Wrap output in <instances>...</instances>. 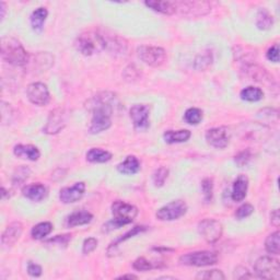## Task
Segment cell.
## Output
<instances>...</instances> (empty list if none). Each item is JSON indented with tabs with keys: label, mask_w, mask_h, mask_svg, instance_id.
Instances as JSON below:
<instances>
[{
	"label": "cell",
	"mask_w": 280,
	"mask_h": 280,
	"mask_svg": "<svg viewBox=\"0 0 280 280\" xmlns=\"http://www.w3.org/2000/svg\"><path fill=\"white\" fill-rule=\"evenodd\" d=\"M116 102L115 94L112 92H101L89 101V109L92 112V120L89 132L92 135L107 130L112 125L114 104Z\"/></svg>",
	"instance_id": "cell-1"
},
{
	"label": "cell",
	"mask_w": 280,
	"mask_h": 280,
	"mask_svg": "<svg viewBox=\"0 0 280 280\" xmlns=\"http://www.w3.org/2000/svg\"><path fill=\"white\" fill-rule=\"evenodd\" d=\"M0 54H2V58L6 63L16 66V67H23L30 60L29 53L22 46V44L18 40L9 38V36L2 39Z\"/></svg>",
	"instance_id": "cell-2"
},
{
	"label": "cell",
	"mask_w": 280,
	"mask_h": 280,
	"mask_svg": "<svg viewBox=\"0 0 280 280\" xmlns=\"http://www.w3.org/2000/svg\"><path fill=\"white\" fill-rule=\"evenodd\" d=\"M112 215L113 219L108 221L104 226L105 231L114 229H120L121 227L131 223L134 219L138 216V209L134 205L127 204L122 201H116L112 204Z\"/></svg>",
	"instance_id": "cell-3"
},
{
	"label": "cell",
	"mask_w": 280,
	"mask_h": 280,
	"mask_svg": "<svg viewBox=\"0 0 280 280\" xmlns=\"http://www.w3.org/2000/svg\"><path fill=\"white\" fill-rule=\"evenodd\" d=\"M75 47L82 55L91 56L105 49V35L92 31L82 33L76 39Z\"/></svg>",
	"instance_id": "cell-4"
},
{
	"label": "cell",
	"mask_w": 280,
	"mask_h": 280,
	"mask_svg": "<svg viewBox=\"0 0 280 280\" xmlns=\"http://www.w3.org/2000/svg\"><path fill=\"white\" fill-rule=\"evenodd\" d=\"M254 271L256 276L262 279H275L280 278V265L279 262L270 256H262L254 264Z\"/></svg>",
	"instance_id": "cell-5"
},
{
	"label": "cell",
	"mask_w": 280,
	"mask_h": 280,
	"mask_svg": "<svg viewBox=\"0 0 280 280\" xmlns=\"http://www.w3.org/2000/svg\"><path fill=\"white\" fill-rule=\"evenodd\" d=\"M218 262V255L210 250H200V252H193L184 254L180 257V263L186 266L205 267L215 265Z\"/></svg>",
	"instance_id": "cell-6"
},
{
	"label": "cell",
	"mask_w": 280,
	"mask_h": 280,
	"mask_svg": "<svg viewBox=\"0 0 280 280\" xmlns=\"http://www.w3.org/2000/svg\"><path fill=\"white\" fill-rule=\"evenodd\" d=\"M137 54L140 61L151 67H160L166 61V51L158 46H140Z\"/></svg>",
	"instance_id": "cell-7"
},
{
	"label": "cell",
	"mask_w": 280,
	"mask_h": 280,
	"mask_svg": "<svg viewBox=\"0 0 280 280\" xmlns=\"http://www.w3.org/2000/svg\"><path fill=\"white\" fill-rule=\"evenodd\" d=\"M198 232L206 242L213 244L222 237L223 227L215 219H204L198 225Z\"/></svg>",
	"instance_id": "cell-8"
},
{
	"label": "cell",
	"mask_w": 280,
	"mask_h": 280,
	"mask_svg": "<svg viewBox=\"0 0 280 280\" xmlns=\"http://www.w3.org/2000/svg\"><path fill=\"white\" fill-rule=\"evenodd\" d=\"M187 211V205L184 201L178 200L169 203L167 205L161 207L157 213L156 217L160 221H174L178 220L181 217L185 215Z\"/></svg>",
	"instance_id": "cell-9"
},
{
	"label": "cell",
	"mask_w": 280,
	"mask_h": 280,
	"mask_svg": "<svg viewBox=\"0 0 280 280\" xmlns=\"http://www.w3.org/2000/svg\"><path fill=\"white\" fill-rule=\"evenodd\" d=\"M68 121V114L65 108L58 107L51 110L47 119L45 127H44V132L47 135H56L61 132Z\"/></svg>",
	"instance_id": "cell-10"
},
{
	"label": "cell",
	"mask_w": 280,
	"mask_h": 280,
	"mask_svg": "<svg viewBox=\"0 0 280 280\" xmlns=\"http://www.w3.org/2000/svg\"><path fill=\"white\" fill-rule=\"evenodd\" d=\"M174 5L176 11L189 17L206 16L211 11V5L206 2H176Z\"/></svg>",
	"instance_id": "cell-11"
},
{
	"label": "cell",
	"mask_w": 280,
	"mask_h": 280,
	"mask_svg": "<svg viewBox=\"0 0 280 280\" xmlns=\"http://www.w3.org/2000/svg\"><path fill=\"white\" fill-rule=\"evenodd\" d=\"M129 116L137 130H147L150 126V107L147 104H135L129 110Z\"/></svg>",
	"instance_id": "cell-12"
},
{
	"label": "cell",
	"mask_w": 280,
	"mask_h": 280,
	"mask_svg": "<svg viewBox=\"0 0 280 280\" xmlns=\"http://www.w3.org/2000/svg\"><path fill=\"white\" fill-rule=\"evenodd\" d=\"M26 97L31 103L39 106L48 104L50 100L48 88L42 82H34L29 86L26 88Z\"/></svg>",
	"instance_id": "cell-13"
},
{
	"label": "cell",
	"mask_w": 280,
	"mask_h": 280,
	"mask_svg": "<svg viewBox=\"0 0 280 280\" xmlns=\"http://www.w3.org/2000/svg\"><path fill=\"white\" fill-rule=\"evenodd\" d=\"M206 140L216 149H225L230 143V131L227 127H215L206 131Z\"/></svg>",
	"instance_id": "cell-14"
},
{
	"label": "cell",
	"mask_w": 280,
	"mask_h": 280,
	"mask_svg": "<svg viewBox=\"0 0 280 280\" xmlns=\"http://www.w3.org/2000/svg\"><path fill=\"white\" fill-rule=\"evenodd\" d=\"M86 184L83 182L75 183L70 187H64L60 191V200L64 204H73L83 197Z\"/></svg>",
	"instance_id": "cell-15"
},
{
	"label": "cell",
	"mask_w": 280,
	"mask_h": 280,
	"mask_svg": "<svg viewBox=\"0 0 280 280\" xmlns=\"http://www.w3.org/2000/svg\"><path fill=\"white\" fill-rule=\"evenodd\" d=\"M22 232H23V226L19 221L10 223L6 228V230L2 235L3 245L10 247L13 244H16V242L20 239Z\"/></svg>",
	"instance_id": "cell-16"
},
{
	"label": "cell",
	"mask_w": 280,
	"mask_h": 280,
	"mask_svg": "<svg viewBox=\"0 0 280 280\" xmlns=\"http://www.w3.org/2000/svg\"><path fill=\"white\" fill-rule=\"evenodd\" d=\"M22 195L27 198L29 201L40 203L46 198L47 188L41 183L30 184V185H26L22 188Z\"/></svg>",
	"instance_id": "cell-17"
},
{
	"label": "cell",
	"mask_w": 280,
	"mask_h": 280,
	"mask_svg": "<svg viewBox=\"0 0 280 280\" xmlns=\"http://www.w3.org/2000/svg\"><path fill=\"white\" fill-rule=\"evenodd\" d=\"M247 188H248L247 176L244 174L239 175L237 180H235L233 183L232 193H231L232 201L237 202V203L244 201L246 197V194H247Z\"/></svg>",
	"instance_id": "cell-18"
},
{
	"label": "cell",
	"mask_w": 280,
	"mask_h": 280,
	"mask_svg": "<svg viewBox=\"0 0 280 280\" xmlns=\"http://www.w3.org/2000/svg\"><path fill=\"white\" fill-rule=\"evenodd\" d=\"M105 49L115 56H122L127 51V42L117 35L105 36Z\"/></svg>",
	"instance_id": "cell-19"
},
{
	"label": "cell",
	"mask_w": 280,
	"mask_h": 280,
	"mask_svg": "<svg viewBox=\"0 0 280 280\" xmlns=\"http://www.w3.org/2000/svg\"><path fill=\"white\" fill-rule=\"evenodd\" d=\"M13 153L18 158L30 161H36L41 157L39 148L33 145H17L13 148Z\"/></svg>",
	"instance_id": "cell-20"
},
{
	"label": "cell",
	"mask_w": 280,
	"mask_h": 280,
	"mask_svg": "<svg viewBox=\"0 0 280 280\" xmlns=\"http://www.w3.org/2000/svg\"><path fill=\"white\" fill-rule=\"evenodd\" d=\"M92 219H93V215L89 211L79 210V211L72 212L71 215L67 217V219H66V225H67V227L69 228L85 226L90 223Z\"/></svg>",
	"instance_id": "cell-21"
},
{
	"label": "cell",
	"mask_w": 280,
	"mask_h": 280,
	"mask_svg": "<svg viewBox=\"0 0 280 280\" xmlns=\"http://www.w3.org/2000/svg\"><path fill=\"white\" fill-rule=\"evenodd\" d=\"M145 5L151 10L165 14V16H172L176 12L174 3L171 2H157V0H148L145 2Z\"/></svg>",
	"instance_id": "cell-22"
},
{
	"label": "cell",
	"mask_w": 280,
	"mask_h": 280,
	"mask_svg": "<svg viewBox=\"0 0 280 280\" xmlns=\"http://www.w3.org/2000/svg\"><path fill=\"white\" fill-rule=\"evenodd\" d=\"M117 171L125 175H134L140 171V161L135 156H128L117 165Z\"/></svg>",
	"instance_id": "cell-23"
},
{
	"label": "cell",
	"mask_w": 280,
	"mask_h": 280,
	"mask_svg": "<svg viewBox=\"0 0 280 280\" xmlns=\"http://www.w3.org/2000/svg\"><path fill=\"white\" fill-rule=\"evenodd\" d=\"M191 134L187 129L181 130H167L163 134V139L166 144H180L185 143L190 138Z\"/></svg>",
	"instance_id": "cell-24"
},
{
	"label": "cell",
	"mask_w": 280,
	"mask_h": 280,
	"mask_svg": "<svg viewBox=\"0 0 280 280\" xmlns=\"http://www.w3.org/2000/svg\"><path fill=\"white\" fill-rule=\"evenodd\" d=\"M243 69H244V71L247 73V76H249L255 81H259V82H265L266 80H269V81L272 80V79H270V76L268 75L266 69L259 67V66H256V65L245 64Z\"/></svg>",
	"instance_id": "cell-25"
},
{
	"label": "cell",
	"mask_w": 280,
	"mask_h": 280,
	"mask_svg": "<svg viewBox=\"0 0 280 280\" xmlns=\"http://www.w3.org/2000/svg\"><path fill=\"white\" fill-rule=\"evenodd\" d=\"M47 16H48V11L46 8H44V7L35 9L32 12L31 17H30V21H31V25H32L34 31L41 32L43 30V26H44V23H45Z\"/></svg>",
	"instance_id": "cell-26"
},
{
	"label": "cell",
	"mask_w": 280,
	"mask_h": 280,
	"mask_svg": "<svg viewBox=\"0 0 280 280\" xmlns=\"http://www.w3.org/2000/svg\"><path fill=\"white\" fill-rule=\"evenodd\" d=\"M87 160L92 163H105L112 159V153L101 148H92L87 152Z\"/></svg>",
	"instance_id": "cell-27"
},
{
	"label": "cell",
	"mask_w": 280,
	"mask_h": 280,
	"mask_svg": "<svg viewBox=\"0 0 280 280\" xmlns=\"http://www.w3.org/2000/svg\"><path fill=\"white\" fill-rule=\"evenodd\" d=\"M272 25H274V17L271 16L270 12L265 8L260 9L256 16V26L260 30L266 31L271 29Z\"/></svg>",
	"instance_id": "cell-28"
},
{
	"label": "cell",
	"mask_w": 280,
	"mask_h": 280,
	"mask_svg": "<svg viewBox=\"0 0 280 280\" xmlns=\"http://www.w3.org/2000/svg\"><path fill=\"white\" fill-rule=\"evenodd\" d=\"M240 97L243 101L257 102V101H261L264 98V92L262 89H260V88L247 87L241 91Z\"/></svg>",
	"instance_id": "cell-29"
},
{
	"label": "cell",
	"mask_w": 280,
	"mask_h": 280,
	"mask_svg": "<svg viewBox=\"0 0 280 280\" xmlns=\"http://www.w3.org/2000/svg\"><path fill=\"white\" fill-rule=\"evenodd\" d=\"M265 248H266L267 253L278 255L280 252V233L276 231L274 233L269 234L266 241H265Z\"/></svg>",
	"instance_id": "cell-30"
},
{
	"label": "cell",
	"mask_w": 280,
	"mask_h": 280,
	"mask_svg": "<svg viewBox=\"0 0 280 280\" xmlns=\"http://www.w3.org/2000/svg\"><path fill=\"white\" fill-rule=\"evenodd\" d=\"M53 231V225L50 222H41L34 226L31 230L32 238L35 240H42Z\"/></svg>",
	"instance_id": "cell-31"
},
{
	"label": "cell",
	"mask_w": 280,
	"mask_h": 280,
	"mask_svg": "<svg viewBox=\"0 0 280 280\" xmlns=\"http://www.w3.org/2000/svg\"><path fill=\"white\" fill-rule=\"evenodd\" d=\"M257 119L260 120L262 124H267V123H278V110L275 108H264L261 109L259 113H257Z\"/></svg>",
	"instance_id": "cell-32"
},
{
	"label": "cell",
	"mask_w": 280,
	"mask_h": 280,
	"mask_svg": "<svg viewBox=\"0 0 280 280\" xmlns=\"http://www.w3.org/2000/svg\"><path fill=\"white\" fill-rule=\"evenodd\" d=\"M31 175V170L27 166H19L16 171L13 173L12 176V183L13 185H21V184H23L29 178H30Z\"/></svg>",
	"instance_id": "cell-33"
},
{
	"label": "cell",
	"mask_w": 280,
	"mask_h": 280,
	"mask_svg": "<svg viewBox=\"0 0 280 280\" xmlns=\"http://www.w3.org/2000/svg\"><path fill=\"white\" fill-rule=\"evenodd\" d=\"M203 110L197 107H190L188 108L185 114H184V120L189 125H197L200 124L203 120Z\"/></svg>",
	"instance_id": "cell-34"
},
{
	"label": "cell",
	"mask_w": 280,
	"mask_h": 280,
	"mask_svg": "<svg viewBox=\"0 0 280 280\" xmlns=\"http://www.w3.org/2000/svg\"><path fill=\"white\" fill-rule=\"evenodd\" d=\"M169 176V170L164 166L159 167L158 170L154 171L152 175V182L156 187H161L164 185V183Z\"/></svg>",
	"instance_id": "cell-35"
},
{
	"label": "cell",
	"mask_w": 280,
	"mask_h": 280,
	"mask_svg": "<svg viewBox=\"0 0 280 280\" xmlns=\"http://www.w3.org/2000/svg\"><path fill=\"white\" fill-rule=\"evenodd\" d=\"M197 279H215V280H223L226 276L223 272L219 269H211V270H205L200 271L196 276Z\"/></svg>",
	"instance_id": "cell-36"
},
{
	"label": "cell",
	"mask_w": 280,
	"mask_h": 280,
	"mask_svg": "<svg viewBox=\"0 0 280 280\" xmlns=\"http://www.w3.org/2000/svg\"><path fill=\"white\" fill-rule=\"evenodd\" d=\"M202 191L206 203H210L213 196V182L211 179H205L202 182Z\"/></svg>",
	"instance_id": "cell-37"
},
{
	"label": "cell",
	"mask_w": 280,
	"mask_h": 280,
	"mask_svg": "<svg viewBox=\"0 0 280 280\" xmlns=\"http://www.w3.org/2000/svg\"><path fill=\"white\" fill-rule=\"evenodd\" d=\"M212 63V56L209 53H205L198 56L195 61V67L198 70H205L208 67H210V65Z\"/></svg>",
	"instance_id": "cell-38"
},
{
	"label": "cell",
	"mask_w": 280,
	"mask_h": 280,
	"mask_svg": "<svg viewBox=\"0 0 280 280\" xmlns=\"http://www.w3.org/2000/svg\"><path fill=\"white\" fill-rule=\"evenodd\" d=\"M147 230V227H144V226H136L132 228L131 230H129L128 232L125 233L124 235H122V238H120L117 241H115V243H113L112 245H110L109 247H113V246H116L117 244H119V243L123 242V241H126L132 237H135V235L139 234V233H142V232H145Z\"/></svg>",
	"instance_id": "cell-39"
},
{
	"label": "cell",
	"mask_w": 280,
	"mask_h": 280,
	"mask_svg": "<svg viewBox=\"0 0 280 280\" xmlns=\"http://www.w3.org/2000/svg\"><path fill=\"white\" fill-rule=\"evenodd\" d=\"M254 212V207L250 204H243L242 206L237 209L235 211V217L239 220L245 219L247 217H249L252 213Z\"/></svg>",
	"instance_id": "cell-40"
},
{
	"label": "cell",
	"mask_w": 280,
	"mask_h": 280,
	"mask_svg": "<svg viewBox=\"0 0 280 280\" xmlns=\"http://www.w3.org/2000/svg\"><path fill=\"white\" fill-rule=\"evenodd\" d=\"M250 159H252V152H250L248 149L241 151L240 153H238L237 156L234 157L235 163H237L240 167L248 164V162L250 161Z\"/></svg>",
	"instance_id": "cell-41"
},
{
	"label": "cell",
	"mask_w": 280,
	"mask_h": 280,
	"mask_svg": "<svg viewBox=\"0 0 280 280\" xmlns=\"http://www.w3.org/2000/svg\"><path fill=\"white\" fill-rule=\"evenodd\" d=\"M132 267H134V269L138 270V271H147V270H150L152 268H154L153 264L151 262H149L148 260H146L145 257H139V259H137L134 264H132Z\"/></svg>",
	"instance_id": "cell-42"
},
{
	"label": "cell",
	"mask_w": 280,
	"mask_h": 280,
	"mask_svg": "<svg viewBox=\"0 0 280 280\" xmlns=\"http://www.w3.org/2000/svg\"><path fill=\"white\" fill-rule=\"evenodd\" d=\"M97 247H98V240L97 239H94V238L86 239L83 242V245H82V253L85 255H88V254L92 253Z\"/></svg>",
	"instance_id": "cell-43"
},
{
	"label": "cell",
	"mask_w": 280,
	"mask_h": 280,
	"mask_svg": "<svg viewBox=\"0 0 280 280\" xmlns=\"http://www.w3.org/2000/svg\"><path fill=\"white\" fill-rule=\"evenodd\" d=\"M71 241V234H63V235H56L55 238L49 239L47 243H51V244H56V245H64L66 246Z\"/></svg>",
	"instance_id": "cell-44"
},
{
	"label": "cell",
	"mask_w": 280,
	"mask_h": 280,
	"mask_svg": "<svg viewBox=\"0 0 280 280\" xmlns=\"http://www.w3.org/2000/svg\"><path fill=\"white\" fill-rule=\"evenodd\" d=\"M267 60L272 62V63H278L279 62V45L278 44H275L272 45L266 53Z\"/></svg>",
	"instance_id": "cell-45"
},
{
	"label": "cell",
	"mask_w": 280,
	"mask_h": 280,
	"mask_svg": "<svg viewBox=\"0 0 280 280\" xmlns=\"http://www.w3.org/2000/svg\"><path fill=\"white\" fill-rule=\"evenodd\" d=\"M42 267L40 265L30 262L27 264V274L32 277H40L42 275Z\"/></svg>",
	"instance_id": "cell-46"
},
{
	"label": "cell",
	"mask_w": 280,
	"mask_h": 280,
	"mask_svg": "<svg viewBox=\"0 0 280 280\" xmlns=\"http://www.w3.org/2000/svg\"><path fill=\"white\" fill-rule=\"evenodd\" d=\"M234 278L237 279H250L253 278V275L245 267H238L234 270Z\"/></svg>",
	"instance_id": "cell-47"
},
{
	"label": "cell",
	"mask_w": 280,
	"mask_h": 280,
	"mask_svg": "<svg viewBox=\"0 0 280 280\" xmlns=\"http://www.w3.org/2000/svg\"><path fill=\"white\" fill-rule=\"evenodd\" d=\"M270 222H271L272 226L279 227V223H280V216H279V210H278V209H275L274 211L271 212V215H270Z\"/></svg>",
	"instance_id": "cell-48"
},
{
	"label": "cell",
	"mask_w": 280,
	"mask_h": 280,
	"mask_svg": "<svg viewBox=\"0 0 280 280\" xmlns=\"http://www.w3.org/2000/svg\"><path fill=\"white\" fill-rule=\"evenodd\" d=\"M120 279H124V278H128V279H137L138 277L136 275H132V274H127V275H122L119 277Z\"/></svg>",
	"instance_id": "cell-49"
},
{
	"label": "cell",
	"mask_w": 280,
	"mask_h": 280,
	"mask_svg": "<svg viewBox=\"0 0 280 280\" xmlns=\"http://www.w3.org/2000/svg\"><path fill=\"white\" fill-rule=\"evenodd\" d=\"M0 6H2V8H0V9H2V20H3L5 18V12H6L5 6H6V4L5 3H0Z\"/></svg>",
	"instance_id": "cell-50"
}]
</instances>
